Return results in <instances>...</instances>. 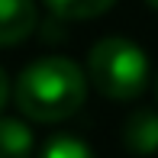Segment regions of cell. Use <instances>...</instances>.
<instances>
[{
	"label": "cell",
	"mask_w": 158,
	"mask_h": 158,
	"mask_svg": "<svg viewBox=\"0 0 158 158\" xmlns=\"http://www.w3.org/2000/svg\"><path fill=\"white\" fill-rule=\"evenodd\" d=\"M39 158H94V152L74 135H58V139H52L42 148Z\"/></svg>",
	"instance_id": "cell-7"
},
{
	"label": "cell",
	"mask_w": 158,
	"mask_h": 158,
	"mask_svg": "<svg viewBox=\"0 0 158 158\" xmlns=\"http://www.w3.org/2000/svg\"><path fill=\"white\" fill-rule=\"evenodd\" d=\"M148 3H152V6H158V0H148Z\"/></svg>",
	"instance_id": "cell-9"
},
{
	"label": "cell",
	"mask_w": 158,
	"mask_h": 158,
	"mask_svg": "<svg viewBox=\"0 0 158 158\" xmlns=\"http://www.w3.org/2000/svg\"><path fill=\"white\" fill-rule=\"evenodd\" d=\"M32 0H0V45H16L35 29Z\"/></svg>",
	"instance_id": "cell-3"
},
{
	"label": "cell",
	"mask_w": 158,
	"mask_h": 158,
	"mask_svg": "<svg viewBox=\"0 0 158 158\" xmlns=\"http://www.w3.org/2000/svg\"><path fill=\"white\" fill-rule=\"evenodd\" d=\"M123 142L129 152L135 155H152L158 152V110H135L132 116L126 119V132H123Z\"/></svg>",
	"instance_id": "cell-4"
},
{
	"label": "cell",
	"mask_w": 158,
	"mask_h": 158,
	"mask_svg": "<svg viewBox=\"0 0 158 158\" xmlns=\"http://www.w3.org/2000/svg\"><path fill=\"white\" fill-rule=\"evenodd\" d=\"M32 132L19 119H0V158H29Z\"/></svg>",
	"instance_id": "cell-5"
},
{
	"label": "cell",
	"mask_w": 158,
	"mask_h": 158,
	"mask_svg": "<svg viewBox=\"0 0 158 158\" xmlns=\"http://www.w3.org/2000/svg\"><path fill=\"white\" fill-rule=\"evenodd\" d=\"M90 81L110 100H135L148 84V58L129 39H103L87 58Z\"/></svg>",
	"instance_id": "cell-2"
},
{
	"label": "cell",
	"mask_w": 158,
	"mask_h": 158,
	"mask_svg": "<svg viewBox=\"0 0 158 158\" xmlns=\"http://www.w3.org/2000/svg\"><path fill=\"white\" fill-rule=\"evenodd\" d=\"M87 84L74 61L68 58H39L19 74L16 81V106L35 123H61L74 116L84 103Z\"/></svg>",
	"instance_id": "cell-1"
},
{
	"label": "cell",
	"mask_w": 158,
	"mask_h": 158,
	"mask_svg": "<svg viewBox=\"0 0 158 158\" xmlns=\"http://www.w3.org/2000/svg\"><path fill=\"white\" fill-rule=\"evenodd\" d=\"M45 3L52 13H58L64 19H90V16L106 13L116 0H45Z\"/></svg>",
	"instance_id": "cell-6"
},
{
	"label": "cell",
	"mask_w": 158,
	"mask_h": 158,
	"mask_svg": "<svg viewBox=\"0 0 158 158\" xmlns=\"http://www.w3.org/2000/svg\"><path fill=\"white\" fill-rule=\"evenodd\" d=\"M6 94H10V87H6V74H3V68H0V106L6 103Z\"/></svg>",
	"instance_id": "cell-8"
}]
</instances>
